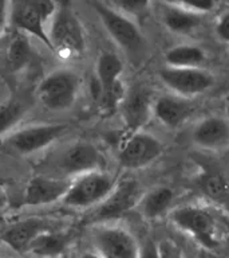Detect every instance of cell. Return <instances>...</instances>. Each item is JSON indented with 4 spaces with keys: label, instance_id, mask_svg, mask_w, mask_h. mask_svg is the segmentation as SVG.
<instances>
[{
    "label": "cell",
    "instance_id": "6da1fadb",
    "mask_svg": "<svg viewBox=\"0 0 229 258\" xmlns=\"http://www.w3.org/2000/svg\"><path fill=\"white\" fill-rule=\"evenodd\" d=\"M51 51L63 59H78L87 50L86 31L76 12L68 3L56 6L48 24Z\"/></svg>",
    "mask_w": 229,
    "mask_h": 258
},
{
    "label": "cell",
    "instance_id": "7a4b0ae2",
    "mask_svg": "<svg viewBox=\"0 0 229 258\" xmlns=\"http://www.w3.org/2000/svg\"><path fill=\"white\" fill-rule=\"evenodd\" d=\"M92 7L112 42L133 60L141 59L146 48V40L132 18L99 2H95Z\"/></svg>",
    "mask_w": 229,
    "mask_h": 258
},
{
    "label": "cell",
    "instance_id": "3957f363",
    "mask_svg": "<svg viewBox=\"0 0 229 258\" xmlns=\"http://www.w3.org/2000/svg\"><path fill=\"white\" fill-rule=\"evenodd\" d=\"M124 63L114 52H100L95 63V81L92 84L94 97L106 113L116 112L120 108L126 89L121 81Z\"/></svg>",
    "mask_w": 229,
    "mask_h": 258
},
{
    "label": "cell",
    "instance_id": "277c9868",
    "mask_svg": "<svg viewBox=\"0 0 229 258\" xmlns=\"http://www.w3.org/2000/svg\"><path fill=\"white\" fill-rule=\"evenodd\" d=\"M80 80L71 69H56L48 73L36 88V97L44 108L51 112L71 109L79 96Z\"/></svg>",
    "mask_w": 229,
    "mask_h": 258
},
{
    "label": "cell",
    "instance_id": "5b68a950",
    "mask_svg": "<svg viewBox=\"0 0 229 258\" xmlns=\"http://www.w3.org/2000/svg\"><path fill=\"white\" fill-rule=\"evenodd\" d=\"M117 180L106 169L86 172L71 179L62 203L72 209H94L108 197Z\"/></svg>",
    "mask_w": 229,
    "mask_h": 258
},
{
    "label": "cell",
    "instance_id": "8992f818",
    "mask_svg": "<svg viewBox=\"0 0 229 258\" xmlns=\"http://www.w3.org/2000/svg\"><path fill=\"white\" fill-rule=\"evenodd\" d=\"M56 10L52 0H19L11 11V20L16 31L34 36L51 50L48 39V24Z\"/></svg>",
    "mask_w": 229,
    "mask_h": 258
},
{
    "label": "cell",
    "instance_id": "52a82bcc",
    "mask_svg": "<svg viewBox=\"0 0 229 258\" xmlns=\"http://www.w3.org/2000/svg\"><path fill=\"white\" fill-rule=\"evenodd\" d=\"M68 129L67 124L62 122H39L15 129L4 136V148L10 152L28 156L52 145Z\"/></svg>",
    "mask_w": 229,
    "mask_h": 258
},
{
    "label": "cell",
    "instance_id": "ba28073f",
    "mask_svg": "<svg viewBox=\"0 0 229 258\" xmlns=\"http://www.w3.org/2000/svg\"><path fill=\"white\" fill-rule=\"evenodd\" d=\"M170 219L178 229L189 234L206 249H214L220 243L216 218L205 207L181 206L170 213Z\"/></svg>",
    "mask_w": 229,
    "mask_h": 258
},
{
    "label": "cell",
    "instance_id": "9c48e42d",
    "mask_svg": "<svg viewBox=\"0 0 229 258\" xmlns=\"http://www.w3.org/2000/svg\"><path fill=\"white\" fill-rule=\"evenodd\" d=\"M144 192L140 183L134 179L117 181L108 197L100 205L94 207L91 221L100 225L122 217L138 206Z\"/></svg>",
    "mask_w": 229,
    "mask_h": 258
},
{
    "label": "cell",
    "instance_id": "30bf717a",
    "mask_svg": "<svg viewBox=\"0 0 229 258\" xmlns=\"http://www.w3.org/2000/svg\"><path fill=\"white\" fill-rule=\"evenodd\" d=\"M164 152V145L156 136L144 131L130 132L122 141L118 161L125 169H141L153 164Z\"/></svg>",
    "mask_w": 229,
    "mask_h": 258
},
{
    "label": "cell",
    "instance_id": "8fae6325",
    "mask_svg": "<svg viewBox=\"0 0 229 258\" xmlns=\"http://www.w3.org/2000/svg\"><path fill=\"white\" fill-rule=\"evenodd\" d=\"M56 164L64 177L72 179L86 172L104 169L106 159L95 144L90 141H76L66 147L58 157Z\"/></svg>",
    "mask_w": 229,
    "mask_h": 258
},
{
    "label": "cell",
    "instance_id": "7c38bea8",
    "mask_svg": "<svg viewBox=\"0 0 229 258\" xmlns=\"http://www.w3.org/2000/svg\"><path fill=\"white\" fill-rule=\"evenodd\" d=\"M160 80L176 96L185 98L208 92L214 85L212 73L202 68L166 66L160 72Z\"/></svg>",
    "mask_w": 229,
    "mask_h": 258
},
{
    "label": "cell",
    "instance_id": "4fadbf2b",
    "mask_svg": "<svg viewBox=\"0 0 229 258\" xmlns=\"http://www.w3.org/2000/svg\"><path fill=\"white\" fill-rule=\"evenodd\" d=\"M95 251L103 258H138L140 245L129 230L100 223L92 233Z\"/></svg>",
    "mask_w": 229,
    "mask_h": 258
},
{
    "label": "cell",
    "instance_id": "5bb4252c",
    "mask_svg": "<svg viewBox=\"0 0 229 258\" xmlns=\"http://www.w3.org/2000/svg\"><path fill=\"white\" fill-rule=\"evenodd\" d=\"M71 179L54 177L47 175H36L28 180L23 192L24 205L31 207L54 205L62 202L67 192Z\"/></svg>",
    "mask_w": 229,
    "mask_h": 258
},
{
    "label": "cell",
    "instance_id": "9a60e30c",
    "mask_svg": "<svg viewBox=\"0 0 229 258\" xmlns=\"http://www.w3.org/2000/svg\"><path fill=\"white\" fill-rule=\"evenodd\" d=\"M120 108L129 131H142L153 114L152 96L144 86H136L126 92Z\"/></svg>",
    "mask_w": 229,
    "mask_h": 258
},
{
    "label": "cell",
    "instance_id": "2e32d148",
    "mask_svg": "<svg viewBox=\"0 0 229 258\" xmlns=\"http://www.w3.org/2000/svg\"><path fill=\"white\" fill-rule=\"evenodd\" d=\"M197 147L221 152L229 148V118L220 116H208L194 126L192 133Z\"/></svg>",
    "mask_w": 229,
    "mask_h": 258
},
{
    "label": "cell",
    "instance_id": "e0dca14e",
    "mask_svg": "<svg viewBox=\"0 0 229 258\" xmlns=\"http://www.w3.org/2000/svg\"><path fill=\"white\" fill-rule=\"evenodd\" d=\"M56 229L52 222L39 217H31L12 223L2 235V239L7 246L18 253H27L31 242L40 233L46 230Z\"/></svg>",
    "mask_w": 229,
    "mask_h": 258
},
{
    "label": "cell",
    "instance_id": "ac0fdd59",
    "mask_svg": "<svg viewBox=\"0 0 229 258\" xmlns=\"http://www.w3.org/2000/svg\"><path fill=\"white\" fill-rule=\"evenodd\" d=\"M192 113V104L185 97L161 96L153 102V114L168 128L180 126Z\"/></svg>",
    "mask_w": 229,
    "mask_h": 258
},
{
    "label": "cell",
    "instance_id": "d6986e66",
    "mask_svg": "<svg viewBox=\"0 0 229 258\" xmlns=\"http://www.w3.org/2000/svg\"><path fill=\"white\" fill-rule=\"evenodd\" d=\"M70 239V234L59 229L46 230L31 242L27 253L40 258H56L66 251Z\"/></svg>",
    "mask_w": 229,
    "mask_h": 258
},
{
    "label": "cell",
    "instance_id": "ffe728a7",
    "mask_svg": "<svg viewBox=\"0 0 229 258\" xmlns=\"http://www.w3.org/2000/svg\"><path fill=\"white\" fill-rule=\"evenodd\" d=\"M174 201V191L168 185H157L144 192L138 203V209L144 218L154 221L164 217L172 207Z\"/></svg>",
    "mask_w": 229,
    "mask_h": 258
},
{
    "label": "cell",
    "instance_id": "44dd1931",
    "mask_svg": "<svg viewBox=\"0 0 229 258\" xmlns=\"http://www.w3.org/2000/svg\"><path fill=\"white\" fill-rule=\"evenodd\" d=\"M162 22L168 30L176 34H189L194 31L202 22L201 14L177 4L165 6L162 11Z\"/></svg>",
    "mask_w": 229,
    "mask_h": 258
},
{
    "label": "cell",
    "instance_id": "7402d4cb",
    "mask_svg": "<svg viewBox=\"0 0 229 258\" xmlns=\"http://www.w3.org/2000/svg\"><path fill=\"white\" fill-rule=\"evenodd\" d=\"M205 58L204 50L193 44L174 46L165 52V62L172 68H201Z\"/></svg>",
    "mask_w": 229,
    "mask_h": 258
},
{
    "label": "cell",
    "instance_id": "603a6c76",
    "mask_svg": "<svg viewBox=\"0 0 229 258\" xmlns=\"http://www.w3.org/2000/svg\"><path fill=\"white\" fill-rule=\"evenodd\" d=\"M198 187L205 197L218 205L229 206V183L222 173L217 171H205L198 177Z\"/></svg>",
    "mask_w": 229,
    "mask_h": 258
},
{
    "label": "cell",
    "instance_id": "cb8c5ba5",
    "mask_svg": "<svg viewBox=\"0 0 229 258\" xmlns=\"http://www.w3.org/2000/svg\"><path fill=\"white\" fill-rule=\"evenodd\" d=\"M27 105L18 98H8L0 102V137L15 131L27 113Z\"/></svg>",
    "mask_w": 229,
    "mask_h": 258
},
{
    "label": "cell",
    "instance_id": "d4e9b609",
    "mask_svg": "<svg viewBox=\"0 0 229 258\" xmlns=\"http://www.w3.org/2000/svg\"><path fill=\"white\" fill-rule=\"evenodd\" d=\"M32 58V47L28 36L18 32L11 39L7 48V63L12 72L23 70Z\"/></svg>",
    "mask_w": 229,
    "mask_h": 258
},
{
    "label": "cell",
    "instance_id": "484cf974",
    "mask_svg": "<svg viewBox=\"0 0 229 258\" xmlns=\"http://www.w3.org/2000/svg\"><path fill=\"white\" fill-rule=\"evenodd\" d=\"M116 10L128 16H137L148 10L150 0H112Z\"/></svg>",
    "mask_w": 229,
    "mask_h": 258
},
{
    "label": "cell",
    "instance_id": "4316f807",
    "mask_svg": "<svg viewBox=\"0 0 229 258\" xmlns=\"http://www.w3.org/2000/svg\"><path fill=\"white\" fill-rule=\"evenodd\" d=\"M177 6L188 8L194 12L202 14V12H208L213 10L216 0H174Z\"/></svg>",
    "mask_w": 229,
    "mask_h": 258
},
{
    "label": "cell",
    "instance_id": "83f0119b",
    "mask_svg": "<svg viewBox=\"0 0 229 258\" xmlns=\"http://www.w3.org/2000/svg\"><path fill=\"white\" fill-rule=\"evenodd\" d=\"M158 247H160V258H182L178 245L170 239L160 241Z\"/></svg>",
    "mask_w": 229,
    "mask_h": 258
},
{
    "label": "cell",
    "instance_id": "f1b7e54d",
    "mask_svg": "<svg viewBox=\"0 0 229 258\" xmlns=\"http://www.w3.org/2000/svg\"><path fill=\"white\" fill-rule=\"evenodd\" d=\"M138 258H160V247L158 242L153 239H146L140 245Z\"/></svg>",
    "mask_w": 229,
    "mask_h": 258
},
{
    "label": "cell",
    "instance_id": "f546056e",
    "mask_svg": "<svg viewBox=\"0 0 229 258\" xmlns=\"http://www.w3.org/2000/svg\"><path fill=\"white\" fill-rule=\"evenodd\" d=\"M216 34L218 36V39H221L225 43H229V11L224 12L217 19Z\"/></svg>",
    "mask_w": 229,
    "mask_h": 258
},
{
    "label": "cell",
    "instance_id": "4dcf8cb0",
    "mask_svg": "<svg viewBox=\"0 0 229 258\" xmlns=\"http://www.w3.org/2000/svg\"><path fill=\"white\" fill-rule=\"evenodd\" d=\"M10 19V3L8 0H0V36L3 35L7 28Z\"/></svg>",
    "mask_w": 229,
    "mask_h": 258
},
{
    "label": "cell",
    "instance_id": "1f68e13d",
    "mask_svg": "<svg viewBox=\"0 0 229 258\" xmlns=\"http://www.w3.org/2000/svg\"><path fill=\"white\" fill-rule=\"evenodd\" d=\"M7 206V192H6V188L4 185L0 183V211Z\"/></svg>",
    "mask_w": 229,
    "mask_h": 258
},
{
    "label": "cell",
    "instance_id": "d6a6232c",
    "mask_svg": "<svg viewBox=\"0 0 229 258\" xmlns=\"http://www.w3.org/2000/svg\"><path fill=\"white\" fill-rule=\"evenodd\" d=\"M79 258H103L99 253L96 251H87V253H83Z\"/></svg>",
    "mask_w": 229,
    "mask_h": 258
},
{
    "label": "cell",
    "instance_id": "836d02e7",
    "mask_svg": "<svg viewBox=\"0 0 229 258\" xmlns=\"http://www.w3.org/2000/svg\"><path fill=\"white\" fill-rule=\"evenodd\" d=\"M226 114H228V118H229V105L226 106Z\"/></svg>",
    "mask_w": 229,
    "mask_h": 258
}]
</instances>
